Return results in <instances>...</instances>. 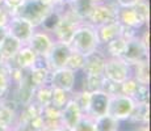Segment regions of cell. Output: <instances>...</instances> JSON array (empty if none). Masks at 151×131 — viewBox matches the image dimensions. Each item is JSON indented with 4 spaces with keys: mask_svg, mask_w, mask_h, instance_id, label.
I'll use <instances>...</instances> for the list:
<instances>
[{
    "mask_svg": "<svg viewBox=\"0 0 151 131\" xmlns=\"http://www.w3.org/2000/svg\"><path fill=\"white\" fill-rule=\"evenodd\" d=\"M8 131H21V130H19V129H16V127H12V129H9Z\"/></svg>",
    "mask_w": 151,
    "mask_h": 131,
    "instance_id": "cell-36",
    "label": "cell"
},
{
    "mask_svg": "<svg viewBox=\"0 0 151 131\" xmlns=\"http://www.w3.org/2000/svg\"><path fill=\"white\" fill-rule=\"evenodd\" d=\"M150 19V7L147 0H141L133 7H117L116 20L125 28L141 30L146 28Z\"/></svg>",
    "mask_w": 151,
    "mask_h": 131,
    "instance_id": "cell-1",
    "label": "cell"
},
{
    "mask_svg": "<svg viewBox=\"0 0 151 131\" xmlns=\"http://www.w3.org/2000/svg\"><path fill=\"white\" fill-rule=\"evenodd\" d=\"M132 77L141 85H149L150 84V67L149 60L139 62L132 66Z\"/></svg>",
    "mask_w": 151,
    "mask_h": 131,
    "instance_id": "cell-22",
    "label": "cell"
},
{
    "mask_svg": "<svg viewBox=\"0 0 151 131\" xmlns=\"http://www.w3.org/2000/svg\"><path fill=\"white\" fill-rule=\"evenodd\" d=\"M95 3H103V1H106V0H93Z\"/></svg>",
    "mask_w": 151,
    "mask_h": 131,
    "instance_id": "cell-37",
    "label": "cell"
},
{
    "mask_svg": "<svg viewBox=\"0 0 151 131\" xmlns=\"http://www.w3.org/2000/svg\"><path fill=\"white\" fill-rule=\"evenodd\" d=\"M21 46H22V43L19 39L13 38L12 36L7 34L4 37V39L1 41V43H0V55H1L3 60L5 63L11 62L14 55L17 54V51L21 49Z\"/></svg>",
    "mask_w": 151,
    "mask_h": 131,
    "instance_id": "cell-19",
    "label": "cell"
},
{
    "mask_svg": "<svg viewBox=\"0 0 151 131\" xmlns=\"http://www.w3.org/2000/svg\"><path fill=\"white\" fill-rule=\"evenodd\" d=\"M28 81L34 89L43 87L46 84H49V77H50V71L43 64V58H40L37 66H34L33 68L28 69Z\"/></svg>",
    "mask_w": 151,
    "mask_h": 131,
    "instance_id": "cell-17",
    "label": "cell"
},
{
    "mask_svg": "<svg viewBox=\"0 0 151 131\" xmlns=\"http://www.w3.org/2000/svg\"><path fill=\"white\" fill-rule=\"evenodd\" d=\"M84 58L86 57H83V55L72 51L71 54H70L65 68H68V69H71V71H74V72H80L82 71V68H83V66H84Z\"/></svg>",
    "mask_w": 151,
    "mask_h": 131,
    "instance_id": "cell-27",
    "label": "cell"
},
{
    "mask_svg": "<svg viewBox=\"0 0 151 131\" xmlns=\"http://www.w3.org/2000/svg\"><path fill=\"white\" fill-rule=\"evenodd\" d=\"M139 1L141 0H114L117 7H133Z\"/></svg>",
    "mask_w": 151,
    "mask_h": 131,
    "instance_id": "cell-31",
    "label": "cell"
},
{
    "mask_svg": "<svg viewBox=\"0 0 151 131\" xmlns=\"http://www.w3.org/2000/svg\"><path fill=\"white\" fill-rule=\"evenodd\" d=\"M43 1H46L47 4H51V5H54L55 3H57V0H43Z\"/></svg>",
    "mask_w": 151,
    "mask_h": 131,
    "instance_id": "cell-34",
    "label": "cell"
},
{
    "mask_svg": "<svg viewBox=\"0 0 151 131\" xmlns=\"http://www.w3.org/2000/svg\"><path fill=\"white\" fill-rule=\"evenodd\" d=\"M38 60H40V58L37 57L27 45H22L21 49H20V50L17 51V54L13 57V59L11 60V62H8V64L11 67H13V68L28 71V69L33 68L34 66H37Z\"/></svg>",
    "mask_w": 151,
    "mask_h": 131,
    "instance_id": "cell-14",
    "label": "cell"
},
{
    "mask_svg": "<svg viewBox=\"0 0 151 131\" xmlns=\"http://www.w3.org/2000/svg\"><path fill=\"white\" fill-rule=\"evenodd\" d=\"M83 114L84 113L80 110V107L74 101V98L71 97V100L65 105V107L60 109V127L72 131Z\"/></svg>",
    "mask_w": 151,
    "mask_h": 131,
    "instance_id": "cell-13",
    "label": "cell"
},
{
    "mask_svg": "<svg viewBox=\"0 0 151 131\" xmlns=\"http://www.w3.org/2000/svg\"><path fill=\"white\" fill-rule=\"evenodd\" d=\"M67 1H68V0H57V3H55V4H66Z\"/></svg>",
    "mask_w": 151,
    "mask_h": 131,
    "instance_id": "cell-35",
    "label": "cell"
},
{
    "mask_svg": "<svg viewBox=\"0 0 151 131\" xmlns=\"http://www.w3.org/2000/svg\"><path fill=\"white\" fill-rule=\"evenodd\" d=\"M68 46L74 52L87 57L92 54L100 47V43L97 39L96 28L92 26L88 22H82L76 26L74 30L71 39L68 42Z\"/></svg>",
    "mask_w": 151,
    "mask_h": 131,
    "instance_id": "cell-2",
    "label": "cell"
},
{
    "mask_svg": "<svg viewBox=\"0 0 151 131\" xmlns=\"http://www.w3.org/2000/svg\"><path fill=\"white\" fill-rule=\"evenodd\" d=\"M134 106L135 102L132 97L118 93V94L109 97V106L106 114H109L110 117L120 122H126L132 115Z\"/></svg>",
    "mask_w": 151,
    "mask_h": 131,
    "instance_id": "cell-6",
    "label": "cell"
},
{
    "mask_svg": "<svg viewBox=\"0 0 151 131\" xmlns=\"http://www.w3.org/2000/svg\"><path fill=\"white\" fill-rule=\"evenodd\" d=\"M78 84V72H74L68 68H59L50 72L49 85L53 89L74 92Z\"/></svg>",
    "mask_w": 151,
    "mask_h": 131,
    "instance_id": "cell-8",
    "label": "cell"
},
{
    "mask_svg": "<svg viewBox=\"0 0 151 131\" xmlns=\"http://www.w3.org/2000/svg\"><path fill=\"white\" fill-rule=\"evenodd\" d=\"M54 5L47 4L43 0H21L16 9L13 11L12 16H17L24 19L34 28H41L46 17L53 12Z\"/></svg>",
    "mask_w": 151,
    "mask_h": 131,
    "instance_id": "cell-3",
    "label": "cell"
},
{
    "mask_svg": "<svg viewBox=\"0 0 151 131\" xmlns=\"http://www.w3.org/2000/svg\"><path fill=\"white\" fill-rule=\"evenodd\" d=\"M5 36H7V29H5V26L0 25V43H1V41L4 39Z\"/></svg>",
    "mask_w": 151,
    "mask_h": 131,
    "instance_id": "cell-32",
    "label": "cell"
},
{
    "mask_svg": "<svg viewBox=\"0 0 151 131\" xmlns=\"http://www.w3.org/2000/svg\"><path fill=\"white\" fill-rule=\"evenodd\" d=\"M108 106H109V96L106 93H104L103 91L92 92L89 94V102L86 114L91 115L93 118L100 117V115H104L108 113Z\"/></svg>",
    "mask_w": 151,
    "mask_h": 131,
    "instance_id": "cell-15",
    "label": "cell"
},
{
    "mask_svg": "<svg viewBox=\"0 0 151 131\" xmlns=\"http://www.w3.org/2000/svg\"><path fill=\"white\" fill-rule=\"evenodd\" d=\"M105 59L106 55L104 54L103 49L99 47L96 51L84 58V66L80 72L83 75H88V76H103Z\"/></svg>",
    "mask_w": 151,
    "mask_h": 131,
    "instance_id": "cell-12",
    "label": "cell"
},
{
    "mask_svg": "<svg viewBox=\"0 0 151 131\" xmlns=\"http://www.w3.org/2000/svg\"><path fill=\"white\" fill-rule=\"evenodd\" d=\"M72 131H95V118L88 114H83Z\"/></svg>",
    "mask_w": 151,
    "mask_h": 131,
    "instance_id": "cell-28",
    "label": "cell"
},
{
    "mask_svg": "<svg viewBox=\"0 0 151 131\" xmlns=\"http://www.w3.org/2000/svg\"><path fill=\"white\" fill-rule=\"evenodd\" d=\"M138 87H139V84L137 83V81H135L133 77H129L127 80H125L124 83L120 84V91H121L122 94L129 96V97L133 98V96H134L135 91L138 89Z\"/></svg>",
    "mask_w": 151,
    "mask_h": 131,
    "instance_id": "cell-29",
    "label": "cell"
},
{
    "mask_svg": "<svg viewBox=\"0 0 151 131\" xmlns=\"http://www.w3.org/2000/svg\"><path fill=\"white\" fill-rule=\"evenodd\" d=\"M121 58L126 63H129L130 66L149 60V47L142 42L139 36L137 34L132 38H127L126 47H125V51Z\"/></svg>",
    "mask_w": 151,
    "mask_h": 131,
    "instance_id": "cell-7",
    "label": "cell"
},
{
    "mask_svg": "<svg viewBox=\"0 0 151 131\" xmlns=\"http://www.w3.org/2000/svg\"><path fill=\"white\" fill-rule=\"evenodd\" d=\"M5 29H7V34L19 39L22 45H27L29 38H30L32 34L36 30V28L32 24H29L24 19L17 16H11L9 21L5 25Z\"/></svg>",
    "mask_w": 151,
    "mask_h": 131,
    "instance_id": "cell-10",
    "label": "cell"
},
{
    "mask_svg": "<svg viewBox=\"0 0 151 131\" xmlns=\"http://www.w3.org/2000/svg\"><path fill=\"white\" fill-rule=\"evenodd\" d=\"M118 131H121V130H118Z\"/></svg>",
    "mask_w": 151,
    "mask_h": 131,
    "instance_id": "cell-39",
    "label": "cell"
},
{
    "mask_svg": "<svg viewBox=\"0 0 151 131\" xmlns=\"http://www.w3.org/2000/svg\"><path fill=\"white\" fill-rule=\"evenodd\" d=\"M46 131H70V130H66L63 127H57V129H51V130H46Z\"/></svg>",
    "mask_w": 151,
    "mask_h": 131,
    "instance_id": "cell-33",
    "label": "cell"
},
{
    "mask_svg": "<svg viewBox=\"0 0 151 131\" xmlns=\"http://www.w3.org/2000/svg\"><path fill=\"white\" fill-rule=\"evenodd\" d=\"M122 122L117 121L109 114H104L95 118V131H118Z\"/></svg>",
    "mask_w": 151,
    "mask_h": 131,
    "instance_id": "cell-24",
    "label": "cell"
},
{
    "mask_svg": "<svg viewBox=\"0 0 151 131\" xmlns=\"http://www.w3.org/2000/svg\"><path fill=\"white\" fill-rule=\"evenodd\" d=\"M72 97V92H67V91H62V89H53L51 93V101L50 105L54 106L55 109H62L65 107V105L71 100Z\"/></svg>",
    "mask_w": 151,
    "mask_h": 131,
    "instance_id": "cell-26",
    "label": "cell"
},
{
    "mask_svg": "<svg viewBox=\"0 0 151 131\" xmlns=\"http://www.w3.org/2000/svg\"><path fill=\"white\" fill-rule=\"evenodd\" d=\"M126 42H127V38L124 36L118 37V38L110 41L106 45L104 46H100L103 49L104 54L106 57H110V58H121L125 51V47H126Z\"/></svg>",
    "mask_w": 151,
    "mask_h": 131,
    "instance_id": "cell-21",
    "label": "cell"
},
{
    "mask_svg": "<svg viewBox=\"0 0 151 131\" xmlns=\"http://www.w3.org/2000/svg\"><path fill=\"white\" fill-rule=\"evenodd\" d=\"M149 104H135L132 115L126 122L130 125H149Z\"/></svg>",
    "mask_w": 151,
    "mask_h": 131,
    "instance_id": "cell-23",
    "label": "cell"
},
{
    "mask_svg": "<svg viewBox=\"0 0 151 131\" xmlns=\"http://www.w3.org/2000/svg\"><path fill=\"white\" fill-rule=\"evenodd\" d=\"M96 34L100 46H104L110 41L124 36V26L117 20H113V21H109L106 24L96 26Z\"/></svg>",
    "mask_w": 151,
    "mask_h": 131,
    "instance_id": "cell-16",
    "label": "cell"
},
{
    "mask_svg": "<svg viewBox=\"0 0 151 131\" xmlns=\"http://www.w3.org/2000/svg\"><path fill=\"white\" fill-rule=\"evenodd\" d=\"M133 100H134L135 104H149V100H150L149 85H141L139 84L138 89L135 91L134 96H133Z\"/></svg>",
    "mask_w": 151,
    "mask_h": 131,
    "instance_id": "cell-30",
    "label": "cell"
},
{
    "mask_svg": "<svg viewBox=\"0 0 151 131\" xmlns=\"http://www.w3.org/2000/svg\"><path fill=\"white\" fill-rule=\"evenodd\" d=\"M53 43H54V38L49 31L43 30L41 28H37L27 42V46L38 58H43L49 52Z\"/></svg>",
    "mask_w": 151,
    "mask_h": 131,
    "instance_id": "cell-11",
    "label": "cell"
},
{
    "mask_svg": "<svg viewBox=\"0 0 151 131\" xmlns=\"http://www.w3.org/2000/svg\"><path fill=\"white\" fill-rule=\"evenodd\" d=\"M41 117L43 121V126H45V131L60 127V110L59 109H55L51 105L43 106L42 112H41Z\"/></svg>",
    "mask_w": 151,
    "mask_h": 131,
    "instance_id": "cell-20",
    "label": "cell"
},
{
    "mask_svg": "<svg viewBox=\"0 0 151 131\" xmlns=\"http://www.w3.org/2000/svg\"><path fill=\"white\" fill-rule=\"evenodd\" d=\"M0 131H8V130H5V129H3V127H0Z\"/></svg>",
    "mask_w": 151,
    "mask_h": 131,
    "instance_id": "cell-38",
    "label": "cell"
},
{
    "mask_svg": "<svg viewBox=\"0 0 151 131\" xmlns=\"http://www.w3.org/2000/svg\"><path fill=\"white\" fill-rule=\"evenodd\" d=\"M103 76L109 81L121 84L129 77H132V66L125 62L122 58L106 57Z\"/></svg>",
    "mask_w": 151,
    "mask_h": 131,
    "instance_id": "cell-4",
    "label": "cell"
},
{
    "mask_svg": "<svg viewBox=\"0 0 151 131\" xmlns=\"http://www.w3.org/2000/svg\"><path fill=\"white\" fill-rule=\"evenodd\" d=\"M51 93H53V88H51L49 84H46V85H43V87H40V88L34 89L33 101L42 107L47 106V105H50V101H51Z\"/></svg>",
    "mask_w": 151,
    "mask_h": 131,
    "instance_id": "cell-25",
    "label": "cell"
},
{
    "mask_svg": "<svg viewBox=\"0 0 151 131\" xmlns=\"http://www.w3.org/2000/svg\"><path fill=\"white\" fill-rule=\"evenodd\" d=\"M71 52L72 50L70 49L68 43L60 42V41H54L49 52L43 57V64L50 72L59 68H65Z\"/></svg>",
    "mask_w": 151,
    "mask_h": 131,
    "instance_id": "cell-5",
    "label": "cell"
},
{
    "mask_svg": "<svg viewBox=\"0 0 151 131\" xmlns=\"http://www.w3.org/2000/svg\"><path fill=\"white\" fill-rule=\"evenodd\" d=\"M96 4L97 3H95L93 0H68L66 3V7L79 20L86 22Z\"/></svg>",
    "mask_w": 151,
    "mask_h": 131,
    "instance_id": "cell-18",
    "label": "cell"
},
{
    "mask_svg": "<svg viewBox=\"0 0 151 131\" xmlns=\"http://www.w3.org/2000/svg\"><path fill=\"white\" fill-rule=\"evenodd\" d=\"M116 9H117V4L114 3V0L97 3L86 22L96 28V26L106 24L109 21H113L116 20Z\"/></svg>",
    "mask_w": 151,
    "mask_h": 131,
    "instance_id": "cell-9",
    "label": "cell"
}]
</instances>
